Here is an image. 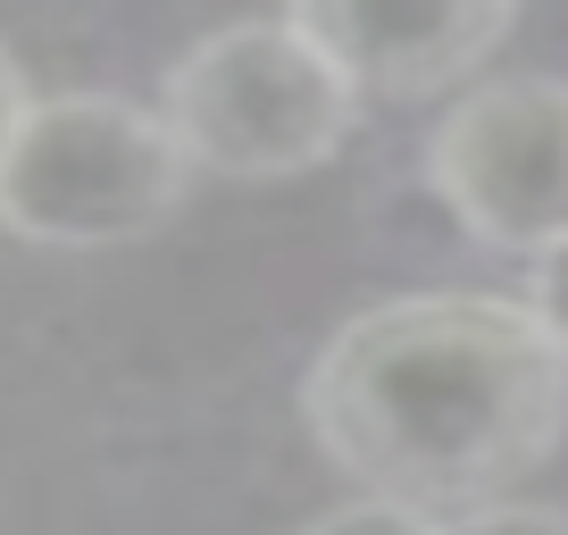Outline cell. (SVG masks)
<instances>
[{"instance_id": "obj_1", "label": "cell", "mask_w": 568, "mask_h": 535, "mask_svg": "<svg viewBox=\"0 0 568 535\" xmlns=\"http://www.w3.org/2000/svg\"><path fill=\"white\" fill-rule=\"evenodd\" d=\"M302 418L359 494L485 511L568 435V352L510 293H402L326 335Z\"/></svg>"}, {"instance_id": "obj_2", "label": "cell", "mask_w": 568, "mask_h": 535, "mask_svg": "<svg viewBox=\"0 0 568 535\" xmlns=\"http://www.w3.org/2000/svg\"><path fill=\"white\" fill-rule=\"evenodd\" d=\"M160 118L193 168L226 184H284L352 143L359 84L284 18H251L201 34L168 68Z\"/></svg>"}, {"instance_id": "obj_3", "label": "cell", "mask_w": 568, "mask_h": 535, "mask_svg": "<svg viewBox=\"0 0 568 535\" xmlns=\"http://www.w3.org/2000/svg\"><path fill=\"white\" fill-rule=\"evenodd\" d=\"M193 160L125 92H51L0 160V226L42 251H118L184 210Z\"/></svg>"}, {"instance_id": "obj_4", "label": "cell", "mask_w": 568, "mask_h": 535, "mask_svg": "<svg viewBox=\"0 0 568 535\" xmlns=\"http://www.w3.org/2000/svg\"><path fill=\"white\" fill-rule=\"evenodd\" d=\"M426 184L485 251L544 260L568 243V84L494 75L460 92L426 134Z\"/></svg>"}, {"instance_id": "obj_5", "label": "cell", "mask_w": 568, "mask_h": 535, "mask_svg": "<svg viewBox=\"0 0 568 535\" xmlns=\"http://www.w3.org/2000/svg\"><path fill=\"white\" fill-rule=\"evenodd\" d=\"M284 26L318 42L359 92L426 101L468 84L510 42L518 0H284Z\"/></svg>"}, {"instance_id": "obj_6", "label": "cell", "mask_w": 568, "mask_h": 535, "mask_svg": "<svg viewBox=\"0 0 568 535\" xmlns=\"http://www.w3.org/2000/svg\"><path fill=\"white\" fill-rule=\"evenodd\" d=\"M302 535H444L435 511H409V502H385V494H352L335 511H318Z\"/></svg>"}, {"instance_id": "obj_7", "label": "cell", "mask_w": 568, "mask_h": 535, "mask_svg": "<svg viewBox=\"0 0 568 535\" xmlns=\"http://www.w3.org/2000/svg\"><path fill=\"white\" fill-rule=\"evenodd\" d=\"M444 535H568V511H551V502H485V511H460Z\"/></svg>"}, {"instance_id": "obj_8", "label": "cell", "mask_w": 568, "mask_h": 535, "mask_svg": "<svg viewBox=\"0 0 568 535\" xmlns=\"http://www.w3.org/2000/svg\"><path fill=\"white\" fill-rule=\"evenodd\" d=\"M527 310L560 335V352H568V243H551L544 260H527Z\"/></svg>"}, {"instance_id": "obj_9", "label": "cell", "mask_w": 568, "mask_h": 535, "mask_svg": "<svg viewBox=\"0 0 568 535\" xmlns=\"http://www.w3.org/2000/svg\"><path fill=\"white\" fill-rule=\"evenodd\" d=\"M26 109H34V92H26V68L9 51H0V160H9V143H18Z\"/></svg>"}]
</instances>
